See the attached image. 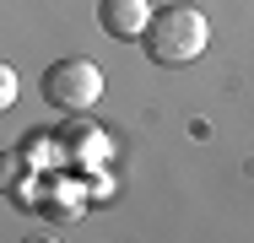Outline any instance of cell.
<instances>
[{"label":"cell","instance_id":"cell-4","mask_svg":"<svg viewBox=\"0 0 254 243\" xmlns=\"http://www.w3.org/2000/svg\"><path fill=\"white\" fill-rule=\"evenodd\" d=\"M11 103H16V70L0 65V108H11Z\"/></svg>","mask_w":254,"mask_h":243},{"label":"cell","instance_id":"cell-2","mask_svg":"<svg viewBox=\"0 0 254 243\" xmlns=\"http://www.w3.org/2000/svg\"><path fill=\"white\" fill-rule=\"evenodd\" d=\"M103 97V70L87 54H70V60H54L44 70V103H54L60 114H87Z\"/></svg>","mask_w":254,"mask_h":243},{"label":"cell","instance_id":"cell-3","mask_svg":"<svg viewBox=\"0 0 254 243\" xmlns=\"http://www.w3.org/2000/svg\"><path fill=\"white\" fill-rule=\"evenodd\" d=\"M152 0H98V27L108 38H146V27H152Z\"/></svg>","mask_w":254,"mask_h":243},{"label":"cell","instance_id":"cell-1","mask_svg":"<svg viewBox=\"0 0 254 243\" xmlns=\"http://www.w3.org/2000/svg\"><path fill=\"white\" fill-rule=\"evenodd\" d=\"M141 44H146V60L157 65H195L211 44V22L200 5H162Z\"/></svg>","mask_w":254,"mask_h":243}]
</instances>
